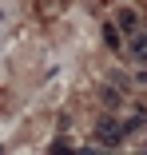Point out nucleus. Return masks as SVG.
Instances as JSON below:
<instances>
[{"mask_svg": "<svg viewBox=\"0 0 147 155\" xmlns=\"http://www.w3.org/2000/svg\"><path fill=\"white\" fill-rule=\"evenodd\" d=\"M143 32H147V28H143Z\"/></svg>", "mask_w": 147, "mask_h": 155, "instance_id": "423d86ee", "label": "nucleus"}, {"mask_svg": "<svg viewBox=\"0 0 147 155\" xmlns=\"http://www.w3.org/2000/svg\"><path fill=\"white\" fill-rule=\"evenodd\" d=\"M127 56H131V64L147 68V32H143V28L135 36H127Z\"/></svg>", "mask_w": 147, "mask_h": 155, "instance_id": "f03ea898", "label": "nucleus"}, {"mask_svg": "<svg viewBox=\"0 0 147 155\" xmlns=\"http://www.w3.org/2000/svg\"><path fill=\"white\" fill-rule=\"evenodd\" d=\"M103 40H107V48H115V52L123 48V40H119V28H115V20H111V24H103Z\"/></svg>", "mask_w": 147, "mask_h": 155, "instance_id": "20e7f679", "label": "nucleus"}, {"mask_svg": "<svg viewBox=\"0 0 147 155\" xmlns=\"http://www.w3.org/2000/svg\"><path fill=\"white\" fill-rule=\"evenodd\" d=\"M115 28H119V32H127V36H135L139 28H143V20H139V12L119 8V12H115Z\"/></svg>", "mask_w": 147, "mask_h": 155, "instance_id": "7ed1b4c3", "label": "nucleus"}, {"mask_svg": "<svg viewBox=\"0 0 147 155\" xmlns=\"http://www.w3.org/2000/svg\"><path fill=\"white\" fill-rule=\"evenodd\" d=\"M100 96H103V107L107 111H119V91H115V87H103Z\"/></svg>", "mask_w": 147, "mask_h": 155, "instance_id": "39448f33", "label": "nucleus"}, {"mask_svg": "<svg viewBox=\"0 0 147 155\" xmlns=\"http://www.w3.org/2000/svg\"><path fill=\"white\" fill-rule=\"evenodd\" d=\"M123 123L119 119H111V115H103V119H96V143L100 147H119L123 143Z\"/></svg>", "mask_w": 147, "mask_h": 155, "instance_id": "f257e3e1", "label": "nucleus"}]
</instances>
